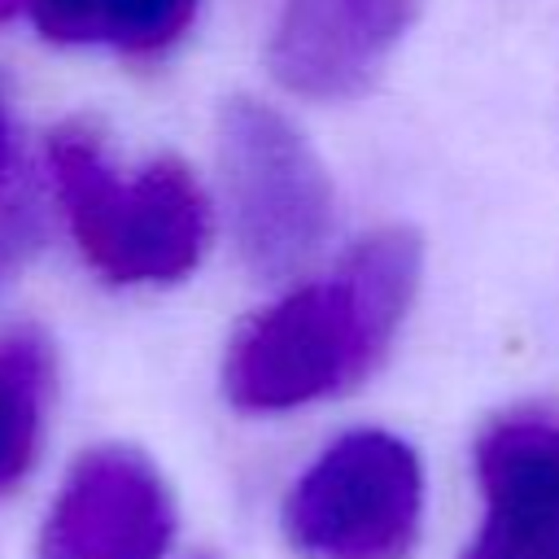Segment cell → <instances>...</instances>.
<instances>
[{
  "instance_id": "obj_9",
  "label": "cell",
  "mask_w": 559,
  "mask_h": 559,
  "mask_svg": "<svg viewBox=\"0 0 559 559\" xmlns=\"http://www.w3.org/2000/svg\"><path fill=\"white\" fill-rule=\"evenodd\" d=\"M52 402V349L35 328L0 332V493L17 489L44 445Z\"/></svg>"
},
{
  "instance_id": "obj_11",
  "label": "cell",
  "mask_w": 559,
  "mask_h": 559,
  "mask_svg": "<svg viewBox=\"0 0 559 559\" xmlns=\"http://www.w3.org/2000/svg\"><path fill=\"white\" fill-rule=\"evenodd\" d=\"M9 166H13V122H9V105L0 96V192L9 183Z\"/></svg>"
},
{
  "instance_id": "obj_10",
  "label": "cell",
  "mask_w": 559,
  "mask_h": 559,
  "mask_svg": "<svg viewBox=\"0 0 559 559\" xmlns=\"http://www.w3.org/2000/svg\"><path fill=\"white\" fill-rule=\"evenodd\" d=\"M39 236H44L39 205L26 192L0 197V284L26 266V258L39 249Z\"/></svg>"
},
{
  "instance_id": "obj_1",
  "label": "cell",
  "mask_w": 559,
  "mask_h": 559,
  "mask_svg": "<svg viewBox=\"0 0 559 559\" xmlns=\"http://www.w3.org/2000/svg\"><path fill=\"white\" fill-rule=\"evenodd\" d=\"M419 266L415 231L362 236L328 275L297 284L236 332L223 358L227 402L249 415H284L362 384L406 323Z\"/></svg>"
},
{
  "instance_id": "obj_3",
  "label": "cell",
  "mask_w": 559,
  "mask_h": 559,
  "mask_svg": "<svg viewBox=\"0 0 559 559\" xmlns=\"http://www.w3.org/2000/svg\"><path fill=\"white\" fill-rule=\"evenodd\" d=\"M218 170L240 262L284 280L332 231V179L306 135L266 100L231 96L218 114Z\"/></svg>"
},
{
  "instance_id": "obj_4",
  "label": "cell",
  "mask_w": 559,
  "mask_h": 559,
  "mask_svg": "<svg viewBox=\"0 0 559 559\" xmlns=\"http://www.w3.org/2000/svg\"><path fill=\"white\" fill-rule=\"evenodd\" d=\"M280 515L306 559H411L424 524V463L397 432H341L288 485Z\"/></svg>"
},
{
  "instance_id": "obj_5",
  "label": "cell",
  "mask_w": 559,
  "mask_h": 559,
  "mask_svg": "<svg viewBox=\"0 0 559 559\" xmlns=\"http://www.w3.org/2000/svg\"><path fill=\"white\" fill-rule=\"evenodd\" d=\"M175 528L166 476L131 445H96L66 472L35 559H166Z\"/></svg>"
},
{
  "instance_id": "obj_7",
  "label": "cell",
  "mask_w": 559,
  "mask_h": 559,
  "mask_svg": "<svg viewBox=\"0 0 559 559\" xmlns=\"http://www.w3.org/2000/svg\"><path fill=\"white\" fill-rule=\"evenodd\" d=\"M419 0H284L271 74L306 100H349L384 70Z\"/></svg>"
},
{
  "instance_id": "obj_12",
  "label": "cell",
  "mask_w": 559,
  "mask_h": 559,
  "mask_svg": "<svg viewBox=\"0 0 559 559\" xmlns=\"http://www.w3.org/2000/svg\"><path fill=\"white\" fill-rule=\"evenodd\" d=\"M22 4H31V0H0V26H4V22H9V17L22 9Z\"/></svg>"
},
{
  "instance_id": "obj_6",
  "label": "cell",
  "mask_w": 559,
  "mask_h": 559,
  "mask_svg": "<svg viewBox=\"0 0 559 559\" xmlns=\"http://www.w3.org/2000/svg\"><path fill=\"white\" fill-rule=\"evenodd\" d=\"M480 520L463 559H559V415L511 411L476 437Z\"/></svg>"
},
{
  "instance_id": "obj_2",
  "label": "cell",
  "mask_w": 559,
  "mask_h": 559,
  "mask_svg": "<svg viewBox=\"0 0 559 559\" xmlns=\"http://www.w3.org/2000/svg\"><path fill=\"white\" fill-rule=\"evenodd\" d=\"M48 175L70 240L109 284H175L210 240V205L192 170L153 157L118 170L92 127L70 122L48 135Z\"/></svg>"
},
{
  "instance_id": "obj_8",
  "label": "cell",
  "mask_w": 559,
  "mask_h": 559,
  "mask_svg": "<svg viewBox=\"0 0 559 559\" xmlns=\"http://www.w3.org/2000/svg\"><path fill=\"white\" fill-rule=\"evenodd\" d=\"M31 13L57 44L109 48L118 57H162L183 39L197 0H31Z\"/></svg>"
}]
</instances>
